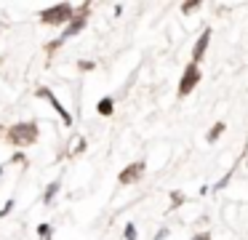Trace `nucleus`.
<instances>
[{"label": "nucleus", "mask_w": 248, "mask_h": 240, "mask_svg": "<svg viewBox=\"0 0 248 240\" xmlns=\"http://www.w3.org/2000/svg\"><path fill=\"white\" fill-rule=\"evenodd\" d=\"M88 14H91V3H83L80 8H75V16H72V19L64 24V32H62V37H56V40L51 43V46L46 48V51H48V53H51V51H56V48H59L64 40H70L72 35H78V32L86 30V24H88Z\"/></svg>", "instance_id": "nucleus-1"}, {"label": "nucleus", "mask_w": 248, "mask_h": 240, "mask_svg": "<svg viewBox=\"0 0 248 240\" xmlns=\"http://www.w3.org/2000/svg\"><path fill=\"white\" fill-rule=\"evenodd\" d=\"M40 136V128L38 123L27 120V123H14L11 128L6 131V139L14 144V147H32Z\"/></svg>", "instance_id": "nucleus-2"}, {"label": "nucleus", "mask_w": 248, "mask_h": 240, "mask_svg": "<svg viewBox=\"0 0 248 240\" xmlns=\"http://www.w3.org/2000/svg\"><path fill=\"white\" fill-rule=\"evenodd\" d=\"M72 16H75V8H72L70 3H56V5H51V8L40 11V21H43V24H51V27L67 24Z\"/></svg>", "instance_id": "nucleus-3"}, {"label": "nucleus", "mask_w": 248, "mask_h": 240, "mask_svg": "<svg viewBox=\"0 0 248 240\" xmlns=\"http://www.w3.org/2000/svg\"><path fill=\"white\" fill-rule=\"evenodd\" d=\"M198 83H200V67L189 62L182 72V80H179V96H189L198 88Z\"/></svg>", "instance_id": "nucleus-4"}, {"label": "nucleus", "mask_w": 248, "mask_h": 240, "mask_svg": "<svg viewBox=\"0 0 248 240\" xmlns=\"http://www.w3.org/2000/svg\"><path fill=\"white\" fill-rule=\"evenodd\" d=\"M35 96H38V99H46V101H48V104L54 107L56 112H59V117L64 120V126H72V115H70V110H64V104H62V101L56 99V94H54L51 88H46V85H40V88L35 91Z\"/></svg>", "instance_id": "nucleus-5"}, {"label": "nucleus", "mask_w": 248, "mask_h": 240, "mask_svg": "<svg viewBox=\"0 0 248 240\" xmlns=\"http://www.w3.org/2000/svg\"><path fill=\"white\" fill-rule=\"evenodd\" d=\"M144 168H147V165L141 163V160H136V163L125 165V168L120 171L118 181H120V184H123V187H128V184H136V181H139L141 176H144Z\"/></svg>", "instance_id": "nucleus-6"}, {"label": "nucleus", "mask_w": 248, "mask_h": 240, "mask_svg": "<svg viewBox=\"0 0 248 240\" xmlns=\"http://www.w3.org/2000/svg\"><path fill=\"white\" fill-rule=\"evenodd\" d=\"M208 43H211V30H203V35H200L198 43L192 46V64H198L200 59L205 56V48H208Z\"/></svg>", "instance_id": "nucleus-7"}, {"label": "nucleus", "mask_w": 248, "mask_h": 240, "mask_svg": "<svg viewBox=\"0 0 248 240\" xmlns=\"http://www.w3.org/2000/svg\"><path fill=\"white\" fill-rule=\"evenodd\" d=\"M96 110H99V115H104V117H109L115 112V101H112V96H102L99 99V104H96Z\"/></svg>", "instance_id": "nucleus-8"}, {"label": "nucleus", "mask_w": 248, "mask_h": 240, "mask_svg": "<svg viewBox=\"0 0 248 240\" xmlns=\"http://www.w3.org/2000/svg\"><path fill=\"white\" fill-rule=\"evenodd\" d=\"M224 131H227V123H214V128H211V131L205 133V142L214 144V142H216V139H219Z\"/></svg>", "instance_id": "nucleus-9"}, {"label": "nucleus", "mask_w": 248, "mask_h": 240, "mask_svg": "<svg viewBox=\"0 0 248 240\" xmlns=\"http://www.w3.org/2000/svg\"><path fill=\"white\" fill-rule=\"evenodd\" d=\"M59 187H62V181H59V179L51 181V184L46 187V192H43V200H46V203H54V197H56V192H59Z\"/></svg>", "instance_id": "nucleus-10"}, {"label": "nucleus", "mask_w": 248, "mask_h": 240, "mask_svg": "<svg viewBox=\"0 0 248 240\" xmlns=\"http://www.w3.org/2000/svg\"><path fill=\"white\" fill-rule=\"evenodd\" d=\"M203 8V3H200V0H189V3H182V14H195V11H200Z\"/></svg>", "instance_id": "nucleus-11"}, {"label": "nucleus", "mask_w": 248, "mask_h": 240, "mask_svg": "<svg viewBox=\"0 0 248 240\" xmlns=\"http://www.w3.org/2000/svg\"><path fill=\"white\" fill-rule=\"evenodd\" d=\"M38 238L40 240H51V238H54V227H51V224H40V227H38Z\"/></svg>", "instance_id": "nucleus-12"}, {"label": "nucleus", "mask_w": 248, "mask_h": 240, "mask_svg": "<svg viewBox=\"0 0 248 240\" xmlns=\"http://www.w3.org/2000/svg\"><path fill=\"white\" fill-rule=\"evenodd\" d=\"M235 168H237V163H235ZM235 168H230V171H227V176H224L221 181H216V187H214V190H224V187L230 184V179H232V174H235Z\"/></svg>", "instance_id": "nucleus-13"}, {"label": "nucleus", "mask_w": 248, "mask_h": 240, "mask_svg": "<svg viewBox=\"0 0 248 240\" xmlns=\"http://www.w3.org/2000/svg\"><path fill=\"white\" fill-rule=\"evenodd\" d=\"M123 238H125V240H136V227H134V224H125Z\"/></svg>", "instance_id": "nucleus-14"}, {"label": "nucleus", "mask_w": 248, "mask_h": 240, "mask_svg": "<svg viewBox=\"0 0 248 240\" xmlns=\"http://www.w3.org/2000/svg\"><path fill=\"white\" fill-rule=\"evenodd\" d=\"M182 203H184L182 192H171V206H182Z\"/></svg>", "instance_id": "nucleus-15"}, {"label": "nucleus", "mask_w": 248, "mask_h": 240, "mask_svg": "<svg viewBox=\"0 0 248 240\" xmlns=\"http://www.w3.org/2000/svg\"><path fill=\"white\" fill-rule=\"evenodd\" d=\"M78 67H80L83 72H88V69H96V64L93 62H78Z\"/></svg>", "instance_id": "nucleus-16"}, {"label": "nucleus", "mask_w": 248, "mask_h": 240, "mask_svg": "<svg viewBox=\"0 0 248 240\" xmlns=\"http://www.w3.org/2000/svg\"><path fill=\"white\" fill-rule=\"evenodd\" d=\"M11 208H14V200H8L6 206H3V211H0V216H6V213H11Z\"/></svg>", "instance_id": "nucleus-17"}, {"label": "nucleus", "mask_w": 248, "mask_h": 240, "mask_svg": "<svg viewBox=\"0 0 248 240\" xmlns=\"http://www.w3.org/2000/svg\"><path fill=\"white\" fill-rule=\"evenodd\" d=\"M192 240H211V235H208V232H198Z\"/></svg>", "instance_id": "nucleus-18"}, {"label": "nucleus", "mask_w": 248, "mask_h": 240, "mask_svg": "<svg viewBox=\"0 0 248 240\" xmlns=\"http://www.w3.org/2000/svg\"><path fill=\"white\" fill-rule=\"evenodd\" d=\"M168 238V229H160V232H157V238L155 240H166Z\"/></svg>", "instance_id": "nucleus-19"}]
</instances>
